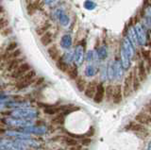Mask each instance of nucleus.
Masks as SVG:
<instances>
[{
	"mask_svg": "<svg viewBox=\"0 0 151 150\" xmlns=\"http://www.w3.org/2000/svg\"><path fill=\"white\" fill-rule=\"evenodd\" d=\"M133 29L135 31V34L137 37V41H138V44L140 45H145L147 43V40H149V31L146 32L144 26L141 24L139 21L135 23L133 26Z\"/></svg>",
	"mask_w": 151,
	"mask_h": 150,
	"instance_id": "nucleus-1",
	"label": "nucleus"
},
{
	"mask_svg": "<svg viewBox=\"0 0 151 150\" xmlns=\"http://www.w3.org/2000/svg\"><path fill=\"white\" fill-rule=\"evenodd\" d=\"M36 77V72L34 70H29L25 75H23L21 78H19V80L16 84V87L18 90H23L28 87L30 84L34 81V78Z\"/></svg>",
	"mask_w": 151,
	"mask_h": 150,
	"instance_id": "nucleus-2",
	"label": "nucleus"
},
{
	"mask_svg": "<svg viewBox=\"0 0 151 150\" xmlns=\"http://www.w3.org/2000/svg\"><path fill=\"white\" fill-rule=\"evenodd\" d=\"M132 71L127 74V76L124 79V85H123V97H129L132 93Z\"/></svg>",
	"mask_w": 151,
	"mask_h": 150,
	"instance_id": "nucleus-3",
	"label": "nucleus"
},
{
	"mask_svg": "<svg viewBox=\"0 0 151 150\" xmlns=\"http://www.w3.org/2000/svg\"><path fill=\"white\" fill-rule=\"evenodd\" d=\"M74 62L77 66L81 65L84 62V45L78 44L74 50Z\"/></svg>",
	"mask_w": 151,
	"mask_h": 150,
	"instance_id": "nucleus-4",
	"label": "nucleus"
},
{
	"mask_svg": "<svg viewBox=\"0 0 151 150\" xmlns=\"http://www.w3.org/2000/svg\"><path fill=\"white\" fill-rule=\"evenodd\" d=\"M30 69H31L30 65L27 62H22L21 64H19L18 67H16L12 71V77L13 78H21L23 75H25L27 72L29 71Z\"/></svg>",
	"mask_w": 151,
	"mask_h": 150,
	"instance_id": "nucleus-5",
	"label": "nucleus"
},
{
	"mask_svg": "<svg viewBox=\"0 0 151 150\" xmlns=\"http://www.w3.org/2000/svg\"><path fill=\"white\" fill-rule=\"evenodd\" d=\"M122 48L127 53V55L129 56L130 60L133 59L134 55H135V47L133 46V44L130 43V41L129 40V38H127V36L124 38V40H123Z\"/></svg>",
	"mask_w": 151,
	"mask_h": 150,
	"instance_id": "nucleus-6",
	"label": "nucleus"
},
{
	"mask_svg": "<svg viewBox=\"0 0 151 150\" xmlns=\"http://www.w3.org/2000/svg\"><path fill=\"white\" fill-rule=\"evenodd\" d=\"M137 70V74H138V77L140 78L141 81H145L146 78H147V69H146V65L145 60H140L138 63V66L136 67Z\"/></svg>",
	"mask_w": 151,
	"mask_h": 150,
	"instance_id": "nucleus-7",
	"label": "nucleus"
},
{
	"mask_svg": "<svg viewBox=\"0 0 151 150\" xmlns=\"http://www.w3.org/2000/svg\"><path fill=\"white\" fill-rule=\"evenodd\" d=\"M12 115L17 117H35L37 115V111L35 110H29V109H19L15 110L12 112Z\"/></svg>",
	"mask_w": 151,
	"mask_h": 150,
	"instance_id": "nucleus-8",
	"label": "nucleus"
},
{
	"mask_svg": "<svg viewBox=\"0 0 151 150\" xmlns=\"http://www.w3.org/2000/svg\"><path fill=\"white\" fill-rule=\"evenodd\" d=\"M104 96H105V87H104V85L102 83H98L97 87H96V93H94L93 99L96 103L99 104V103H101L103 101Z\"/></svg>",
	"mask_w": 151,
	"mask_h": 150,
	"instance_id": "nucleus-9",
	"label": "nucleus"
},
{
	"mask_svg": "<svg viewBox=\"0 0 151 150\" xmlns=\"http://www.w3.org/2000/svg\"><path fill=\"white\" fill-rule=\"evenodd\" d=\"M135 121L138 123L145 125V126H149L150 121H151V116L149 112L146 111H142L135 116Z\"/></svg>",
	"mask_w": 151,
	"mask_h": 150,
	"instance_id": "nucleus-10",
	"label": "nucleus"
},
{
	"mask_svg": "<svg viewBox=\"0 0 151 150\" xmlns=\"http://www.w3.org/2000/svg\"><path fill=\"white\" fill-rule=\"evenodd\" d=\"M112 102L114 104H120L123 100V92H122V86L120 84H117L113 87V95H112Z\"/></svg>",
	"mask_w": 151,
	"mask_h": 150,
	"instance_id": "nucleus-11",
	"label": "nucleus"
},
{
	"mask_svg": "<svg viewBox=\"0 0 151 150\" xmlns=\"http://www.w3.org/2000/svg\"><path fill=\"white\" fill-rule=\"evenodd\" d=\"M126 130H132L136 131V132H145L146 128L145 125H142L136 121H132L126 126Z\"/></svg>",
	"mask_w": 151,
	"mask_h": 150,
	"instance_id": "nucleus-12",
	"label": "nucleus"
},
{
	"mask_svg": "<svg viewBox=\"0 0 151 150\" xmlns=\"http://www.w3.org/2000/svg\"><path fill=\"white\" fill-rule=\"evenodd\" d=\"M56 17L58 18L59 21H60V24L63 27H67L70 23V18L69 16L66 14V13L63 11L60 10V9H58V10H56Z\"/></svg>",
	"mask_w": 151,
	"mask_h": 150,
	"instance_id": "nucleus-13",
	"label": "nucleus"
},
{
	"mask_svg": "<svg viewBox=\"0 0 151 150\" xmlns=\"http://www.w3.org/2000/svg\"><path fill=\"white\" fill-rule=\"evenodd\" d=\"M97 82L96 81H91L89 82L86 87H85V90H84V95L86 97L88 98H92L93 97L94 93H96V87H97Z\"/></svg>",
	"mask_w": 151,
	"mask_h": 150,
	"instance_id": "nucleus-14",
	"label": "nucleus"
},
{
	"mask_svg": "<svg viewBox=\"0 0 151 150\" xmlns=\"http://www.w3.org/2000/svg\"><path fill=\"white\" fill-rule=\"evenodd\" d=\"M120 62L122 67L124 68V70H129L130 67V64H131V60L129 59V56L127 55V53L125 52L123 48L121 47L120 50Z\"/></svg>",
	"mask_w": 151,
	"mask_h": 150,
	"instance_id": "nucleus-15",
	"label": "nucleus"
},
{
	"mask_svg": "<svg viewBox=\"0 0 151 150\" xmlns=\"http://www.w3.org/2000/svg\"><path fill=\"white\" fill-rule=\"evenodd\" d=\"M72 43H73V39L72 36L70 34H64L60 39V45L61 47L64 49H70L71 46H72Z\"/></svg>",
	"mask_w": 151,
	"mask_h": 150,
	"instance_id": "nucleus-16",
	"label": "nucleus"
},
{
	"mask_svg": "<svg viewBox=\"0 0 151 150\" xmlns=\"http://www.w3.org/2000/svg\"><path fill=\"white\" fill-rule=\"evenodd\" d=\"M141 80L138 77V74H137V70L136 67L134 68V70L132 71V90L134 92H137L141 87Z\"/></svg>",
	"mask_w": 151,
	"mask_h": 150,
	"instance_id": "nucleus-17",
	"label": "nucleus"
},
{
	"mask_svg": "<svg viewBox=\"0 0 151 150\" xmlns=\"http://www.w3.org/2000/svg\"><path fill=\"white\" fill-rule=\"evenodd\" d=\"M113 69H114V76L115 78L121 79L123 77V72H124V68L122 67L120 60H115L113 62Z\"/></svg>",
	"mask_w": 151,
	"mask_h": 150,
	"instance_id": "nucleus-18",
	"label": "nucleus"
},
{
	"mask_svg": "<svg viewBox=\"0 0 151 150\" xmlns=\"http://www.w3.org/2000/svg\"><path fill=\"white\" fill-rule=\"evenodd\" d=\"M40 41H41L42 44L44 45V46L49 45V44H52V42H53V34H52L51 32L47 31V32H45V34H42L41 36Z\"/></svg>",
	"mask_w": 151,
	"mask_h": 150,
	"instance_id": "nucleus-19",
	"label": "nucleus"
},
{
	"mask_svg": "<svg viewBox=\"0 0 151 150\" xmlns=\"http://www.w3.org/2000/svg\"><path fill=\"white\" fill-rule=\"evenodd\" d=\"M127 37L129 38V40L130 41V43L133 44V46L136 48V46L138 45V41H137V37H136V34H135L133 26L129 27V30H127Z\"/></svg>",
	"mask_w": 151,
	"mask_h": 150,
	"instance_id": "nucleus-20",
	"label": "nucleus"
},
{
	"mask_svg": "<svg viewBox=\"0 0 151 150\" xmlns=\"http://www.w3.org/2000/svg\"><path fill=\"white\" fill-rule=\"evenodd\" d=\"M47 54H48L49 57L53 60H57L58 59H60V50L58 49V47L54 44L51 45L50 47H48L47 49Z\"/></svg>",
	"mask_w": 151,
	"mask_h": 150,
	"instance_id": "nucleus-21",
	"label": "nucleus"
},
{
	"mask_svg": "<svg viewBox=\"0 0 151 150\" xmlns=\"http://www.w3.org/2000/svg\"><path fill=\"white\" fill-rule=\"evenodd\" d=\"M41 7V1L40 0H35L34 2L30 3L29 5L27 7V14L28 15H32L36 11H38Z\"/></svg>",
	"mask_w": 151,
	"mask_h": 150,
	"instance_id": "nucleus-22",
	"label": "nucleus"
},
{
	"mask_svg": "<svg viewBox=\"0 0 151 150\" xmlns=\"http://www.w3.org/2000/svg\"><path fill=\"white\" fill-rule=\"evenodd\" d=\"M63 60L65 62V63H67L68 65L70 64H72L73 62H74V51L73 50H69L67 49V51L63 54Z\"/></svg>",
	"mask_w": 151,
	"mask_h": 150,
	"instance_id": "nucleus-23",
	"label": "nucleus"
},
{
	"mask_svg": "<svg viewBox=\"0 0 151 150\" xmlns=\"http://www.w3.org/2000/svg\"><path fill=\"white\" fill-rule=\"evenodd\" d=\"M76 85H77V88L79 92H84L87 83H86V80H85L82 77H78L76 78Z\"/></svg>",
	"mask_w": 151,
	"mask_h": 150,
	"instance_id": "nucleus-24",
	"label": "nucleus"
},
{
	"mask_svg": "<svg viewBox=\"0 0 151 150\" xmlns=\"http://www.w3.org/2000/svg\"><path fill=\"white\" fill-rule=\"evenodd\" d=\"M56 66H57V68L60 70V71L63 72V73H66V72H67V70H68L70 65H68L67 63H65L63 60V59L60 58V59L57 60Z\"/></svg>",
	"mask_w": 151,
	"mask_h": 150,
	"instance_id": "nucleus-25",
	"label": "nucleus"
},
{
	"mask_svg": "<svg viewBox=\"0 0 151 150\" xmlns=\"http://www.w3.org/2000/svg\"><path fill=\"white\" fill-rule=\"evenodd\" d=\"M67 75L68 77L73 79V80H76V78L78 77V66H71L68 68L67 70Z\"/></svg>",
	"mask_w": 151,
	"mask_h": 150,
	"instance_id": "nucleus-26",
	"label": "nucleus"
},
{
	"mask_svg": "<svg viewBox=\"0 0 151 150\" xmlns=\"http://www.w3.org/2000/svg\"><path fill=\"white\" fill-rule=\"evenodd\" d=\"M45 113L49 114V115H53V114H57L59 112L61 111L60 107H52V106H47L45 109L44 110Z\"/></svg>",
	"mask_w": 151,
	"mask_h": 150,
	"instance_id": "nucleus-27",
	"label": "nucleus"
},
{
	"mask_svg": "<svg viewBox=\"0 0 151 150\" xmlns=\"http://www.w3.org/2000/svg\"><path fill=\"white\" fill-rule=\"evenodd\" d=\"M96 55H97V58L99 60H105L107 57H108V50H107V47L106 46H100V47L98 48L97 52H96Z\"/></svg>",
	"mask_w": 151,
	"mask_h": 150,
	"instance_id": "nucleus-28",
	"label": "nucleus"
},
{
	"mask_svg": "<svg viewBox=\"0 0 151 150\" xmlns=\"http://www.w3.org/2000/svg\"><path fill=\"white\" fill-rule=\"evenodd\" d=\"M96 71H97V69L93 64H89L87 65L86 69H85V75H86L87 77H93L94 75L96 74Z\"/></svg>",
	"mask_w": 151,
	"mask_h": 150,
	"instance_id": "nucleus-29",
	"label": "nucleus"
},
{
	"mask_svg": "<svg viewBox=\"0 0 151 150\" xmlns=\"http://www.w3.org/2000/svg\"><path fill=\"white\" fill-rule=\"evenodd\" d=\"M51 27V25L49 24V23H45V24H44L42 26L39 27L38 29H36V33L38 36H42V34H45V32L48 31L49 27Z\"/></svg>",
	"mask_w": 151,
	"mask_h": 150,
	"instance_id": "nucleus-30",
	"label": "nucleus"
},
{
	"mask_svg": "<svg viewBox=\"0 0 151 150\" xmlns=\"http://www.w3.org/2000/svg\"><path fill=\"white\" fill-rule=\"evenodd\" d=\"M113 87L112 85H108L105 87V96L104 98H106V100L109 102L112 99V95H113Z\"/></svg>",
	"mask_w": 151,
	"mask_h": 150,
	"instance_id": "nucleus-31",
	"label": "nucleus"
},
{
	"mask_svg": "<svg viewBox=\"0 0 151 150\" xmlns=\"http://www.w3.org/2000/svg\"><path fill=\"white\" fill-rule=\"evenodd\" d=\"M107 76L110 78V80H113V79L115 78L114 69H113V62H110V64H109V66L107 68Z\"/></svg>",
	"mask_w": 151,
	"mask_h": 150,
	"instance_id": "nucleus-32",
	"label": "nucleus"
},
{
	"mask_svg": "<svg viewBox=\"0 0 151 150\" xmlns=\"http://www.w3.org/2000/svg\"><path fill=\"white\" fill-rule=\"evenodd\" d=\"M64 123V114H58L52 119V124L54 125H63Z\"/></svg>",
	"mask_w": 151,
	"mask_h": 150,
	"instance_id": "nucleus-33",
	"label": "nucleus"
},
{
	"mask_svg": "<svg viewBox=\"0 0 151 150\" xmlns=\"http://www.w3.org/2000/svg\"><path fill=\"white\" fill-rule=\"evenodd\" d=\"M19 64H21V60H18V59H14V60H12V62H11V63L9 64L8 69L9 70V71H12V72L14 69L19 66Z\"/></svg>",
	"mask_w": 151,
	"mask_h": 150,
	"instance_id": "nucleus-34",
	"label": "nucleus"
},
{
	"mask_svg": "<svg viewBox=\"0 0 151 150\" xmlns=\"http://www.w3.org/2000/svg\"><path fill=\"white\" fill-rule=\"evenodd\" d=\"M63 141L66 144L69 145V146H74V145L78 144V140H76L75 138H72V137H64Z\"/></svg>",
	"mask_w": 151,
	"mask_h": 150,
	"instance_id": "nucleus-35",
	"label": "nucleus"
},
{
	"mask_svg": "<svg viewBox=\"0 0 151 150\" xmlns=\"http://www.w3.org/2000/svg\"><path fill=\"white\" fill-rule=\"evenodd\" d=\"M83 5H84V8L87 9V10H89V11L94 10L96 7V4L94 2H93V1H91V0H86V1L84 2Z\"/></svg>",
	"mask_w": 151,
	"mask_h": 150,
	"instance_id": "nucleus-36",
	"label": "nucleus"
},
{
	"mask_svg": "<svg viewBox=\"0 0 151 150\" xmlns=\"http://www.w3.org/2000/svg\"><path fill=\"white\" fill-rule=\"evenodd\" d=\"M17 47H18V44L16 43V42H11V43L9 44V45L7 46L6 51H7V53L12 52V51L17 49Z\"/></svg>",
	"mask_w": 151,
	"mask_h": 150,
	"instance_id": "nucleus-37",
	"label": "nucleus"
},
{
	"mask_svg": "<svg viewBox=\"0 0 151 150\" xmlns=\"http://www.w3.org/2000/svg\"><path fill=\"white\" fill-rule=\"evenodd\" d=\"M87 60L88 62H93V60H94V59L97 58V55H96V52H94V51H89L87 56Z\"/></svg>",
	"mask_w": 151,
	"mask_h": 150,
	"instance_id": "nucleus-38",
	"label": "nucleus"
},
{
	"mask_svg": "<svg viewBox=\"0 0 151 150\" xmlns=\"http://www.w3.org/2000/svg\"><path fill=\"white\" fill-rule=\"evenodd\" d=\"M92 144V139L90 137H86V138H83L81 140V144L84 145V146H89L90 144Z\"/></svg>",
	"mask_w": 151,
	"mask_h": 150,
	"instance_id": "nucleus-39",
	"label": "nucleus"
},
{
	"mask_svg": "<svg viewBox=\"0 0 151 150\" xmlns=\"http://www.w3.org/2000/svg\"><path fill=\"white\" fill-rule=\"evenodd\" d=\"M21 55V50L20 49H15L14 51H12V54L11 55V57L13 59H17L19 58V56Z\"/></svg>",
	"mask_w": 151,
	"mask_h": 150,
	"instance_id": "nucleus-40",
	"label": "nucleus"
},
{
	"mask_svg": "<svg viewBox=\"0 0 151 150\" xmlns=\"http://www.w3.org/2000/svg\"><path fill=\"white\" fill-rule=\"evenodd\" d=\"M8 25H9V22L6 19H4V18H1V19H0V29L8 27Z\"/></svg>",
	"mask_w": 151,
	"mask_h": 150,
	"instance_id": "nucleus-41",
	"label": "nucleus"
},
{
	"mask_svg": "<svg viewBox=\"0 0 151 150\" xmlns=\"http://www.w3.org/2000/svg\"><path fill=\"white\" fill-rule=\"evenodd\" d=\"M58 0H45V3L46 4V5H52V4L56 3Z\"/></svg>",
	"mask_w": 151,
	"mask_h": 150,
	"instance_id": "nucleus-42",
	"label": "nucleus"
},
{
	"mask_svg": "<svg viewBox=\"0 0 151 150\" xmlns=\"http://www.w3.org/2000/svg\"><path fill=\"white\" fill-rule=\"evenodd\" d=\"M71 150H81V145L76 144L74 146H71Z\"/></svg>",
	"mask_w": 151,
	"mask_h": 150,
	"instance_id": "nucleus-43",
	"label": "nucleus"
},
{
	"mask_svg": "<svg viewBox=\"0 0 151 150\" xmlns=\"http://www.w3.org/2000/svg\"><path fill=\"white\" fill-rule=\"evenodd\" d=\"M93 133H94V128H93V126H91V128H90V129H89V131L87 132V135L88 136H93Z\"/></svg>",
	"mask_w": 151,
	"mask_h": 150,
	"instance_id": "nucleus-44",
	"label": "nucleus"
},
{
	"mask_svg": "<svg viewBox=\"0 0 151 150\" xmlns=\"http://www.w3.org/2000/svg\"><path fill=\"white\" fill-rule=\"evenodd\" d=\"M4 11V9H3V7L0 5V13H2Z\"/></svg>",
	"mask_w": 151,
	"mask_h": 150,
	"instance_id": "nucleus-45",
	"label": "nucleus"
}]
</instances>
